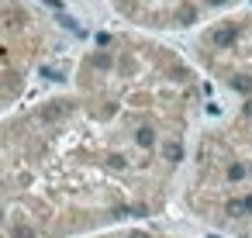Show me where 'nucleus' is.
Returning a JSON list of instances; mask_svg holds the SVG:
<instances>
[{
    "instance_id": "nucleus-1",
    "label": "nucleus",
    "mask_w": 252,
    "mask_h": 238,
    "mask_svg": "<svg viewBox=\"0 0 252 238\" xmlns=\"http://www.w3.org/2000/svg\"><path fill=\"white\" fill-rule=\"evenodd\" d=\"M193 107L159 45L111 38L69 97L0 124V238H69L162 204Z\"/></svg>"
},
{
    "instance_id": "nucleus-2",
    "label": "nucleus",
    "mask_w": 252,
    "mask_h": 238,
    "mask_svg": "<svg viewBox=\"0 0 252 238\" xmlns=\"http://www.w3.org/2000/svg\"><path fill=\"white\" fill-rule=\"evenodd\" d=\"M45 52V25L25 0H0V111H7Z\"/></svg>"
},
{
    "instance_id": "nucleus-3",
    "label": "nucleus",
    "mask_w": 252,
    "mask_h": 238,
    "mask_svg": "<svg viewBox=\"0 0 252 238\" xmlns=\"http://www.w3.org/2000/svg\"><path fill=\"white\" fill-rule=\"evenodd\" d=\"M111 238H162V235H142V231H131V235H111Z\"/></svg>"
}]
</instances>
